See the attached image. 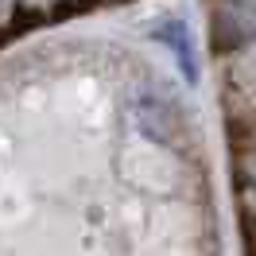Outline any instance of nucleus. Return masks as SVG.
<instances>
[{
	"label": "nucleus",
	"mask_w": 256,
	"mask_h": 256,
	"mask_svg": "<svg viewBox=\"0 0 256 256\" xmlns=\"http://www.w3.org/2000/svg\"><path fill=\"white\" fill-rule=\"evenodd\" d=\"M163 43H171V50L178 54V66H182V74L186 78H198V66H194V47H190V35H186V24H178V20H167L160 32H156Z\"/></svg>",
	"instance_id": "f257e3e1"
},
{
	"label": "nucleus",
	"mask_w": 256,
	"mask_h": 256,
	"mask_svg": "<svg viewBox=\"0 0 256 256\" xmlns=\"http://www.w3.org/2000/svg\"><path fill=\"white\" fill-rule=\"evenodd\" d=\"M136 116H140V128H144L148 136H152V140H167V136H171V132H167V128H163V120H167V116H171V112L163 109L160 101H152V105H140V109H136Z\"/></svg>",
	"instance_id": "f03ea898"
}]
</instances>
